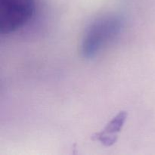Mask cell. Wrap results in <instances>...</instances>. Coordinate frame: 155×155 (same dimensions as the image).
Masks as SVG:
<instances>
[{
    "instance_id": "7a4b0ae2",
    "label": "cell",
    "mask_w": 155,
    "mask_h": 155,
    "mask_svg": "<svg viewBox=\"0 0 155 155\" xmlns=\"http://www.w3.org/2000/svg\"><path fill=\"white\" fill-rule=\"evenodd\" d=\"M34 8V0H0V33L19 30L30 21Z\"/></svg>"
},
{
    "instance_id": "6da1fadb",
    "label": "cell",
    "mask_w": 155,
    "mask_h": 155,
    "mask_svg": "<svg viewBox=\"0 0 155 155\" xmlns=\"http://www.w3.org/2000/svg\"><path fill=\"white\" fill-rule=\"evenodd\" d=\"M123 21L115 15L99 18L87 29L81 44V53L86 58H94L106 45L119 35Z\"/></svg>"
},
{
    "instance_id": "3957f363",
    "label": "cell",
    "mask_w": 155,
    "mask_h": 155,
    "mask_svg": "<svg viewBox=\"0 0 155 155\" xmlns=\"http://www.w3.org/2000/svg\"><path fill=\"white\" fill-rule=\"evenodd\" d=\"M127 117V114L125 111H121L115 116L104 129L99 133H97L92 136V139L98 141L104 146H110L117 142L118 133L124 127Z\"/></svg>"
}]
</instances>
